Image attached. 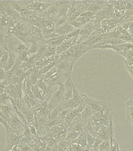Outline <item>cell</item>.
Segmentation results:
<instances>
[{
  "label": "cell",
  "mask_w": 133,
  "mask_h": 151,
  "mask_svg": "<svg viewBox=\"0 0 133 151\" xmlns=\"http://www.w3.org/2000/svg\"><path fill=\"white\" fill-rule=\"evenodd\" d=\"M23 134L14 132L10 131V129L6 132V146H5V151H10L15 146H18L21 143Z\"/></svg>",
  "instance_id": "cell-1"
},
{
  "label": "cell",
  "mask_w": 133,
  "mask_h": 151,
  "mask_svg": "<svg viewBox=\"0 0 133 151\" xmlns=\"http://www.w3.org/2000/svg\"><path fill=\"white\" fill-rule=\"evenodd\" d=\"M73 84L74 82L72 81L70 75L68 76V79L64 83V89H63V101H68L72 99L73 95Z\"/></svg>",
  "instance_id": "cell-2"
},
{
  "label": "cell",
  "mask_w": 133,
  "mask_h": 151,
  "mask_svg": "<svg viewBox=\"0 0 133 151\" xmlns=\"http://www.w3.org/2000/svg\"><path fill=\"white\" fill-rule=\"evenodd\" d=\"M74 30H75L74 26L68 23H64L63 25L56 28L55 32H56V34L60 36H65V35L70 34V32H72Z\"/></svg>",
  "instance_id": "cell-3"
},
{
  "label": "cell",
  "mask_w": 133,
  "mask_h": 151,
  "mask_svg": "<svg viewBox=\"0 0 133 151\" xmlns=\"http://www.w3.org/2000/svg\"><path fill=\"white\" fill-rule=\"evenodd\" d=\"M110 125H103L101 127L96 136L102 140H110Z\"/></svg>",
  "instance_id": "cell-4"
},
{
  "label": "cell",
  "mask_w": 133,
  "mask_h": 151,
  "mask_svg": "<svg viewBox=\"0 0 133 151\" xmlns=\"http://www.w3.org/2000/svg\"><path fill=\"white\" fill-rule=\"evenodd\" d=\"M71 143L79 145V146H82L83 149H85L86 147H88V143H87L86 132H84L83 133H81V134H79V136L78 137L77 139H75V141L72 142Z\"/></svg>",
  "instance_id": "cell-5"
},
{
  "label": "cell",
  "mask_w": 133,
  "mask_h": 151,
  "mask_svg": "<svg viewBox=\"0 0 133 151\" xmlns=\"http://www.w3.org/2000/svg\"><path fill=\"white\" fill-rule=\"evenodd\" d=\"M31 90H32L33 96H34V98H35V99H37V100L41 101H46V97L44 96V94H42V92L41 91V90L38 87L37 85H32Z\"/></svg>",
  "instance_id": "cell-6"
},
{
  "label": "cell",
  "mask_w": 133,
  "mask_h": 151,
  "mask_svg": "<svg viewBox=\"0 0 133 151\" xmlns=\"http://www.w3.org/2000/svg\"><path fill=\"white\" fill-rule=\"evenodd\" d=\"M36 85H37L38 87L41 90V91L42 92V94H44L45 97L46 96L47 94L49 93V88L48 87L46 83H45V80H43V78H41V79H39V80H38Z\"/></svg>",
  "instance_id": "cell-7"
},
{
  "label": "cell",
  "mask_w": 133,
  "mask_h": 151,
  "mask_svg": "<svg viewBox=\"0 0 133 151\" xmlns=\"http://www.w3.org/2000/svg\"><path fill=\"white\" fill-rule=\"evenodd\" d=\"M0 110L2 111V113H3V115L6 116V118L8 120V122H9L10 120V114L14 111V109L12 106H8L7 105H2L0 106Z\"/></svg>",
  "instance_id": "cell-8"
},
{
  "label": "cell",
  "mask_w": 133,
  "mask_h": 151,
  "mask_svg": "<svg viewBox=\"0 0 133 151\" xmlns=\"http://www.w3.org/2000/svg\"><path fill=\"white\" fill-rule=\"evenodd\" d=\"M5 93L13 99H15L16 98V86L13 83H9L7 85L6 88L5 90Z\"/></svg>",
  "instance_id": "cell-9"
},
{
  "label": "cell",
  "mask_w": 133,
  "mask_h": 151,
  "mask_svg": "<svg viewBox=\"0 0 133 151\" xmlns=\"http://www.w3.org/2000/svg\"><path fill=\"white\" fill-rule=\"evenodd\" d=\"M59 11V7H57L56 6H51L49 7V9H47L46 11L44 12L43 14V16L44 17H53L55 15L57 16Z\"/></svg>",
  "instance_id": "cell-10"
},
{
  "label": "cell",
  "mask_w": 133,
  "mask_h": 151,
  "mask_svg": "<svg viewBox=\"0 0 133 151\" xmlns=\"http://www.w3.org/2000/svg\"><path fill=\"white\" fill-rule=\"evenodd\" d=\"M39 47L40 44H38V42H33V43H31V47H29L28 50H27L29 57H31L33 56V55H35V54H37L38 51V50H39Z\"/></svg>",
  "instance_id": "cell-11"
},
{
  "label": "cell",
  "mask_w": 133,
  "mask_h": 151,
  "mask_svg": "<svg viewBox=\"0 0 133 151\" xmlns=\"http://www.w3.org/2000/svg\"><path fill=\"white\" fill-rule=\"evenodd\" d=\"M110 140H103L100 145L99 151H110Z\"/></svg>",
  "instance_id": "cell-12"
},
{
  "label": "cell",
  "mask_w": 133,
  "mask_h": 151,
  "mask_svg": "<svg viewBox=\"0 0 133 151\" xmlns=\"http://www.w3.org/2000/svg\"><path fill=\"white\" fill-rule=\"evenodd\" d=\"M9 54H9V52L5 49L3 55H2V57L1 58V59H0V65H1V67H2V68L3 67V65H4L6 63L7 61L9 60Z\"/></svg>",
  "instance_id": "cell-13"
},
{
  "label": "cell",
  "mask_w": 133,
  "mask_h": 151,
  "mask_svg": "<svg viewBox=\"0 0 133 151\" xmlns=\"http://www.w3.org/2000/svg\"><path fill=\"white\" fill-rule=\"evenodd\" d=\"M10 98L11 97L9 96L6 93L0 94V106H2V105H6L9 101H10Z\"/></svg>",
  "instance_id": "cell-14"
},
{
  "label": "cell",
  "mask_w": 133,
  "mask_h": 151,
  "mask_svg": "<svg viewBox=\"0 0 133 151\" xmlns=\"http://www.w3.org/2000/svg\"><path fill=\"white\" fill-rule=\"evenodd\" d=\"M127 109V117L132 122V124H133V108L131 105L126 106Z\"/></svg>",
  "instance_id": "cell-15"
},
{
  "label": "cell",
  "mask_w": 133,
  "mask_h": 151,
  "mask_svg": "<svg viewBox=\"0 0 133 151\" xmlns=\"http://www.w3.org/2000/svg\"><path fill=\"white\" fill-rule=\"evenodd\" d=\"M18 146H19V148L21 149V151H33L31 147V146L27 143L19 144Z\"/></svg>",
  "instance_id": "cell-16"
},
{
  "label": "cell",
  "mask_w": 133,
  "mask_h": 151,
  "mask_svg": "<svg viewBox=\"0 0 133 151\" xmlns=\"http://www.w3.org/2000/svg\"><path fill=\"white\" fill-rule=\"evenodd\" d=\"M8 84L9 83H7V81L6 80L4 81H2V82H0V94L5 93V90H6Z\"/></svg>",
  "instance_id": "cell-17"
},
{
  "label": "cell",
  "mask_w": 133,
  "mask_h": 151,
  "mask_svg": "<svg viewBox=\"0 0 133 151\" xmlns=\"http://www.w3.org/2000/svg\"><path fill=\"white\" fill-rule=\"evenodd\" d=\"M6 80V71L2 68H0V82Z\"/></svg>",
  "instance_id": "cell-18"
},
{
  "label": "cell",
  "mask_w": 133,
  "mask_h": 151,
  "mask_svg": "<svg viewBox=\"0 0 133 151\" xmlns=\"http://www.w3.org/2000/svg\"><path fill=\"white\" fill-rule=\"evenodd\" d=\"M4 48L2 47V46L1 44H0V59H1V58L2 57V55H3V53H4Z\"/></svg>",
  "instance_id": "cell-19"
},
{
  "label": "cell",
  "mask_w": 133,
  "mask_h": 151,
  "mask_svg": "<svg viewBox=\"0 0 133 151\" xmlns=\"http://www.w3.org/2000/svg\"><path fill=\"white\" fill-rule=\"evenodd\" d=\"M10 151H21V149L19 148V146H15L14 148L12 149V150Z\"/></svg>",
  "instance_id": "cell-20"
},
{
  "label": "cell",
  "mask_w": 133,
  "mask_h": 151,
  "mask_svg": "<svg viewBox=\"0 0 133 151\" xmlns=\"http://www.w3.org/2000/svg\"><path fill=\"white\" fill-rule=\"evenodd\" d=\"M117 151H121L120 150V148H119V145L117 146Z\"/></svg>",
  "instance_id": "cell-21"
},
{
  "label": "cell",
  "mask_w": 133,
  "mask_h": 151,
  "mask_svg": "<svg viewBox=\"0 0 133 151\" xmlns=\"http://www.w3.org/2000/svg\"><path fill=\"white\" fill-rule=\"evenodd\" d=\"M131 106H132V108H133V104H132Z\"/></svg>",
  "instance_id": "cell-22"
}]
</instances>
